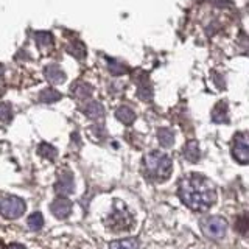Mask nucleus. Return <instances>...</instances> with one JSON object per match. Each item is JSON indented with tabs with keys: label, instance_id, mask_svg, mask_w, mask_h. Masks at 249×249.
Returning a JSON list of instances; mask_svg holds the SVG:
<instances>
[{
	"label": "nucleus",
	"instance_id": "1",
	"mask_svg": "<svg viewBox=\"0 0 249 249\" xmlns=\"http://www.w3.org/2000/svg\"><path fill=\"white\" fill-rule=\"evenodd\" d=\"M178 195L187 207L199 212L212 207L216 201L215 185L198 173H192L179 181Z\"/></svg>",
	"mask_w": 249,
	"mask_h": 249
},
{
	"label": "nucleus",
	"instance_id": "2",
	"mask_svg": "<svg viewBox=\"0 0 249 249\" xmlns=\"http://www.w3.org/2000/svg\"><path fill=\"white\" fill-rule=\"evenodd\" d=\"M143 163L148 175L154 181H165V179L170 178L171 171H173V162H171L167 154L160 151L146 153L143 158Z\"/></svg>",
	"mask_w": 249,
	"mask_h": 249
},
{
	"label": "nucleus",
	"instance_id": "3",
	"mask_svg": "<svg viewBox=\"0 0 249 249\" xmlns=\"http://www.w3.org/2000/svg\"><path fill=\"white\" fill-rule=\"evenodd\" d=\"M132 224H134V216L131 215L126 206L122 204L120 201H117L112 213L106 218V226L114 232H122L131 229Z\"/></svg>",
	"mask_w": 249,
	"mask_h": 249
},
{
	"label": "nucleus",
	"instance_id": "4",
	"mask_svg": "<svg viewBox=\"0 0 249 249\" xmlns=\"http://www.w3.org/2000/svg\"><path fill=\"white\" fill-rule=\"evenodd\" d=\"M25 212V202L18 196H6L0 199V215L8 218V220H14L19 218Z\"/></svg>",
	"mask_w": 249,
	"mask_h": 249
},
{
	"label": "nucleus",
	"instance_id": "5",
	"mask_svg": "<svg viewBox=\"0 0 249 249\" xmlns=\"http://www.w3.org/2000/svg\"><path fill=\"white\" fill-rule=\"evenodd\" d=\"M226 229H228V223L221 216H209L202 221V232L206 233L209 238H221L226 235Z\"/></svg>",
	"mask_w": 249,
	"mask_h": 249
},
{
	"label": "nucleus",
	"instance_id": "6",
	"mask_svg": "<svg viewBox=\"0 0 249 249\" xmlns=\"http://www.w3.org/2000/svg\"><path fill=\"white\" fill-rule=\"evenodd\" d=\"M232 154L237 162L241 165H246L249 162V146H248V137L245 132H238L233 137V145H232Z\"/></svg>",
	"mask_w": 249,
	"mask_h": 249
},
{
	"label": "nucleus",
	"instance_id": "7",
	"mask_svg": "<svg viewBox=\"0 0 249 249\" xmlns=\"http://www.w3.org/2000/svg\"><path fill=\"white\" fill-rule=\"evenodd\" d=\"M72 202H70L67 198L64 196H59L54 199L52 204H50V210H52V213L59 218V220H64V218H67L70 213H72Z\"/></svg>",
	"mask_w": 249,
	"mask_h": 249
},
{
	"label": "nucleus",
	"instance_id": "8",
	"mask_svg": "<svg viewBox=\"0 0 249 249\" xmlns=\"http://www.w3.org/2000/svg\"><path fill=\"white\" fill-rule=\"evenodd\" d=\"M73 176L72 173H70L69 170H64L62 173L58 176V182L54 184V189H56V192L59 195H62V196H66V195H70L73 192Z\"/></svg>",
	"mask_w": 249,
	"mask_h": 249
},
{
	"label": "nucleus",
	"instance_id": "9",
	"mask_svg": "<svg viewBox=\"0 0 249 249\" xmlns=\"http://www.w3.org/2000/svg\"><path fill=\"white\" fill-rule=\"evenodd\" d=\"M44 75L52 84H61L66 81V73L62 72L61 67L56 64H50L44 69Z\"/></svg>",
	"mask_w": 249,
	"mask_h": 249
},
{
	"label": "nucleus",
	"instance_id": "10",
	"mask_svg": "<svg viewBox=\"0 0 249 249\" xmlns=\"http://www.w3.org/2000/svg\"><path fill=\"white\" fill-rule=\"evenodd\" d=\"M83 112L93 120H100L105 117V107L103 105H100L98 101H89L88 105L83 107Z\"/></svg>",
	"mask_w": 249,
	"mask_h": 249
},
{
	"label": "nucleus",
	"instance_id": "11",
	"mask_svg": "<svg viewBox=\"0 0 249 249\" xmlns=\"http://www.w3.org/2000/svg\"><path fill=\"white\" fill-rule=\"evenodd\" d=\"M184 158L190 162H198L201 158V151H199V145L196 140H190L187 142L184 146Z\"/></svg>",
	"mask_w": 249,
	"mask_h": 249
},
{
	"label": "nucleus",
	"instance_id": "12",
	"mask_svg": "<svg viewBox=\"0 0 249 249\" xmlns=\"http://www.w3.org/2000/svg\"><path fill=\"white\" fill-rule=\"evenodd\" d=\"M72 93L78 100H88L92 95V86L88 83H76L72 86Z\"/></svg>",
	"mask_w": 249,
	"mask_h": 249
},
{
	"label": "nucleus",
	"instance_id": "13",
	"mask_svg": "<svg viewBox=\"0 0 249 249\" xmlns=\"http://www.w3.org/2000/svg\"><path fill=\"white\" fill-rule=\"evenodd\" d=\"M212 120L215 123H228L229 119H228V105L224 103V101H220L212 111Z\"/></svg>",
	"mask_w": 249,
	"mask_h": 249
},
{
	"label": "nucleus",
	"instance_id": "14",
	"mask_svg": "<svg viewBox=\"0 0 249 249\" xmlns=\"http://www.w3.org/2000/svg\"><path fill=\"white\" fill-rule=\"evenodd\" d=\"M115 115H117V119H119L124 124H131V123H134V120H136V112L132 111L129 106H120L115 111Z\"/></svg>",
	"mask_w": 249,
	"mask_h": 249
},
{
	"label": "nucleus",
	"instance_id": "15",
	"mask_svg": "<svg viewBox=\"0 0 249 249\" xmlns=\"http://www.w3.org/2000/svg\"><path fill=\"white\" fill-rule=\"evenodd\" d=\"M158 139H159V143L163 148H170L175 143V132L170 128H160L158 131Z\"/></svg>",
	"mask_w": 249,
	"mask_h": 249
},
{
	"label": "nucleus",
	"instance_id": "16",
	"mask_svg": "<svg viewBox=\"0 0 249 249\" xmlns=\"http://www.w3.org/2000/svg\"><path fill=\"white\" fill-rule=\"evenodd\" d=\"M139 240L137 238H126V240H115L109 245V249H137Z\"/></svg>",
	"mask_w": 249,
	"mask_h": 249
},
{
	"label": "nucleus",
	"instance_id": "17",
	"mask_svg": "<svg viewBox=\"0 0 249 249\" xmlns=\"http://www.w3.org/2000/svg\"><path fill=\"white\" fill-rule=\"evenodd\" d=\"M58 100H61V93L53 88H47L39 93V101L42 103H54Z\"/></svg>",
	"mask_w": 249,
	"mask_h": 249
},
{
	"label": "nucleus",
	"instance_id": "18",
	"mask_svg": "<svg viewBox=\"0 0 249 249\" xmlns=\"http://www.w3.org/2000/svg\"><path fill=\"white\" fill-rule=\"evenodd\" d=\"M137 97L142 101H151L153 100V88L150 83H142L137 88Z\"/></svg>",
	"mask_w": 249,
	"mask_h": 249
},
{
	"label": "nucleus",
	"instance_id": "19",
	"mask_svg": "<svg viewBox=\"0 0 249 249\" xmlns=\"http://www.w3.org/2000/svg\"><path fill=\"white\" fill-rule=\"evenodd\" d=\"M69 53L72 54V56H75L76 59H83L86 56V47L80 42V41H73L72 44H70L67 47Z\"/></svg>",
	"mask_w": 249,
	"mask_h": 249
},
{
	"label": "nucleus",
	"instance_id": "20",
	"mask_svg": "<svg viewBox=\"0 0 249 249\" xmlns=\"http://www.w3.org/2000/svg\"><path fill=\"white\" fill-rule=\"evenodd\" d=\"M37 151H39V154H41V156H44V158L50 159V160H54V159H56V156H58L56 148L52 146L50 143H45V142L39 145Z\"/></svg>",
	"mask_w": 249,
	"mask_h": 249
},
{
	"label": "nucleus",
	"instance_id": "21",
	"mask_svg": "<svg viewBox=\"0 0 249 249\" xmlns=\"http://www.w3.org/2000/svg\"><path fill=\"white\" fill-rule=\"evenodd\" d=\"M107 67H109V72H111L114 76H120L126 72L124 64H122L120 61H115V59H107Z\"/></svg>",
	"mask_w": 249,
	"mask_h": 249
},
{
	"label": "nucleus",
	"instance_id": "22",
	"mask_svg": "<svg viewBox=\"0 0 249 249\" xmlns=\"http://www.w3.org/2000/svg\"><path fill=\"white\" fill-rule=\"evenodd\" d=\"M28 226H30V229H33V231L41 229L42 226H44V218H42V215L39 213V212H35L33 215H30L28 216Z\"/></svg>",
	"mask_w": 249,
	"mask_h": 249
},
{
	"label": "nucleus",
	"instance_id": "23",
	"mask_svg": "<svg viewBox=\"0 0 249 249\" xmlns=\"http://www.w3.org/2000/svg\"><path fill=\"white\" fill-rule=\"evenodd\" d=\"M35 39H36V44L37 45L45 47V45H50L52 44L53 36L50 33H47V31H37V33H35Z\"/></svg>",
	"mask_w": 249,
	"mask_h": 249
},
{
	"label": "nucleus",
	"instance_id": "24",
	"mask_svg": "<svg viewBox=\"0 0 249 249\" xmlns=\"http://www.w3.org/2000/svg\"><path fill=\"white\" fill-rule=\"evenodd\" d=\"M13 119V107L10 103H0V120L8 123Z\"/></svg>",
	"mask_w": 249,
	"mask_h": 249
},
{
	"label": "nucleus",
	"instance_id": "25",
	"mask_svg": "<svg viewBox=\"0 0 249 249\" xmlns=\"http://www.w3.org/2000/svg\"><path fill=\"white\" fill-rule=\"evenodd\" d=\"M248 226H249V221H248V215L243 213V215H240V218L237 220L235 223V231H238L240 233H245L248 232Z\"/></svg>",
	"mask_w": 249,
	"mask_h": 249
},
{
	"label": "nucleus",
	"instance_id": "26",
	"mask_svg": "<svg viewBox=\"0 0 249 249\" xmlns=\"http://www.w3.org/2000/svg\"><path fill=\"white\" fill-rule=\"evenodd\" d=\"M218 28H220V25H218L216 22H213V23H209V27L206 28V33H207L209 36H210V35H215Z\"/></svg>",
	"mask_w": 249,
	"mask_h": 249
},
{
	"label": "nucleus",
	"instance_id": "27",
	"mask_svg": "<svg viewBox=\"0 0 249 249\" xmlns=\"http://www.w3.org/2000/svg\"><path fill=\"white\" fill-rule=\"evenodd\" d=\"M213 80H215V83H216V86H218V88H220V89H223L224 88V83H221V76L220 75H218V73H213Z\"/></svg>",
	"mask_w": 249,
	"mask_h": 249
},
{
	"label": "nucleus",
	"instance_id": "28",
	"mask_svg": "<svg viewBox=\"0 0 249 249\" xmlns=\"http://www.w3.org/2000/svg\"><path fill=\"white\" fill-rule=\"evenodd\" d=\"M3 249H25V246H22V245H19V243H13V245L5 246Z\"/></svg>",
	"mask_w": 249,
	"mask_h": 249
},
{
	"label": "nucleus",
	"instance_id": "29",
	"mask_svg": "<svg viewBox=\"0 0 249 249\" xmlns=\"http://www.w3.org/2000/svg\"><path fill=\"white\" fill-rule=\"evenodd\" d=\"M213 3H215V5H220V6H223V5L228 3V0H213Z\"/></svg>",
	"mask_w": 249,
	"mask_h": 249
},
{
	"label": "nucleus",
	"instance_id": "30",
	"mask_svg": "<svg viewBox=\"0 0 249 249\" xmlns=\"http://www.w3.org/2000/svg\"><path fill=\"white\" fill-rule=\"evenodd\" d=\"M2 73H3V66L0 64V75H2Z\"/></svg>",
	"mask_w": 249,
	"mask_h": 249
}]
</instances>
